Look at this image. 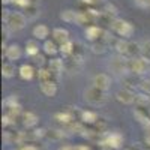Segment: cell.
<instances>
[{"label":"cell","mask_w":150,"mask_h":150,"mask_svg":"<svg viewBox=\"0 0 150 150\" xmlns=\"http://www.w3.org/2000/svg\"><path fill=\"white\" fill-rule=\"evenodd\" d=\"M5 14H3V23H5V26L12 32H20L23 30L24 27L27 26V18L26 15L23 14V12H18V11H3Z\"/></svg>","instance_id":"1"},{"label":"cell","mask_w":150,"mask_h":150,"mask_svg":"<svg viewBox=\"0 0 150 150\" xmlns=\"http://www.w3.org/2000/svg\"><path fill=\"white\" fill-rule=\"evenodd\" d=\"M108 68H110L111 74L116 75V77H128L131 74L129 72V60L125 59L123 56H119V54L110 59Z\"/></svg>","instance_id":"2"},{"label":"cell","mask_w":150,"mask_h":150,"mask_svg":"<svg viewBox=\"0 0 150 150\" xmlns=\"http://www.w3.org/2000/svg\"><path fill=\"white\" fill-rule=\"evenodd\" d=\"M107 92L104 90H99L96 87H89L86 92H84V101L90 105H95V107H99V105H104L107 102Z\"/></svg>","instance_id":"3"},{"label":"cell","mask_w":150,"mask_h":150,"mask_svg":"<svg viewBox=\"0 0 150 150\" xmlns=\"http://www.w3.org/2000/svg\"><path fill=\"white\" fill-rule=\"evenodd\" d=\"M111 30L114 32L116 35H119L122 39H126V38H129L134 33V26L126 20L116 18L114 21L111 23Z\"/></svg>","instance_id":"4"},{"label":"cell","mask_w":150,"mask_h":150,"mask_svg":"<svg viewBox=\"0 0 150 150\" xmlns=\"http://www.w3.org/2000/svg\"><path fill=\"white\" fill-rule=\"evenodd\" d=\"M147 69H149V62L144 60L143 57H137V59L129 60V72H131L132 75L146 74Z\"/></svg>","instance_id":"5"},{"label":"cell","mask_w":150,"mask_h":150,"mask_svg":"<svg viewBox=\"0 0 150 150\" xmlns=\"http://www.w3.org/2000/svg\"><path fill=\"white\" fill-rule=\"evenodd\" d=\"M92 86L96 87L99 90H104L107 92L110 87H111V78L108 74H96L95 77L92 78Z\"/></svg>","instance_id":"6"},{"label":"cell","mask_w":150,"mask_h":150,"mask_svg":"<svg viewBox=\"0 0 150 150\" xmlns=\"http://www.w3.org/2000/svg\"><path fill=\"white\" fill-rule=\"evenodd\" d=\"M135 98H137V95L132 90H128V89H120V90L116 92V99H117L120 104H123V105L134 104L135 102Z\"/></svg>","instance_id":"7"},{"label":"cell","mask_w":150,"mask_h":150,"mask_svg":"<svg viewBox=\"0 0 150 150\" xmlns=\"http://www.w3.org/2000/svg\"><path fill=\"white\" fill-rule=\"evenodd\" d=\"M21 54H23V51H21L20 45H17V44H11L9 47H6V50H3V56L6 57L8 62H12V63L20 60Z\"/></svg>","instance_id":"8"},{"label":"cell","mask_w":150,"mask_h":150,"mask_svg":"<svg viewBox=\"0 0 150 150\" xmlns=\"http://www.w3.org/2000/svg\"><path fill=\"white\" fill-rule=\"evenodd\" d=\"M51 36H53V41H54L56 44H59V47L71 41V39H69V32H68L66 29H63V27H56V29L53 30Z\"/></svg>","instance_id":"9"},{"label":"cell","mask_w":150,"mask_h":150,"mask_svg":"<svg viewBox=\"0 0 150 150\" xmlns=\"http://www.w3.org/2000/svg\"><path fill=\"white\" fill-rule=\"evenodd\" d=\"M32 35L38 41H47V38L50 35V29H48L47 24H36L32 30Z\"/></svg>","instance_id":"10"},{"label":"cell","mask_w":150,"mask_h":150,"mask_svg":"<svg viewBox=\"0 0 150 150\" xmlns=\"http://www.w3.org/2000/svg\"><path fill=\"white\" fill-rule=\"evenodd\" d=\"M102 35H104V30L99 26H95V24H92V26H89L86 29V36H87V39H89L90 42L99 41L102 38Z\"/></svg>","instance_id":"11"},{"label":"cell","mask_w":150,"mask_h":150,"mask_svg":"<svg viewBox=\"0 0 150 150\" xmlns=\"http://www.w3.org/2000/svg\"><path fill=\"white\" fill-rule=\"evenodd\" d=\"M48 69L51 71L56 75V78L59 80L60 78V74L63 72V69H65V62L62 60V59H53V60H50Z\"/></svg>","instance_id":"12"},{"label":"cell","mask_w":150,"mask_h":150,"mask_svg":"<svg viewBox=\"0 0 150 150\" xmlns=\"http://www.w3.org/2000/svg\"><path fill=\"white\" fill-rule=\"evenodd\" d=\"M41 92L47 98H54L57 93V84L56 81H48V83H41Z\"/></svg>","instance_id":"13"},{"label":"cell","mask_w":150,"mask_h":150,"mask_svg":"<svg viewBox=\"0 0 150 150\" xmlns=\"http://www.w3.org/2000/svg\"><path fill=\"white\" fill-rule=\"evenodd\" d=\"M35 72L36 71H35V68L32 65H21L20 69H18L20 78L21 80H26V81H29V80H32L35 77Z\"/></svg>","instance_id":"14"},{"label":"cell","mask_w":150,"mask_h":150,"mask_svg":"<svg viewBox=\"0 0 150 150\" xmlns=\"http://www.w3.org/2000/svg\"><path fill=\"white\" fill-rule=\"evenodd\" d=\"M36 75H38V78H39V81H41V83L57 81L56 75H54L51 71H50V69H45V68H39V69H38V72H36Z\"/></svg>","instance_id":"15"},{"label":"cell","mask_w":150,"mask_h":150,"mask_svg":"<svg viewBox=\"0 0 150 150\" xmlns=\"http://www.w3.org/2000/svg\"><path fill=\"white\" fill-rule=\"evenodd\" d=\"M38 116L35 114V112L32 111H26V112H23V123H24V126L26 128H33L36 126V123H38Z\"/></svg>","instance_id":"16"},{"label":"cell","mask_w":150,"mask_h":150,"mask_svg":"<svg viewBox=\"0 0 150 150\" xmlns=\"http://www.w3.org/2000/svg\"><path fill=\"white\" fill-rule=\"evenodd\" d=\"M42 48H44V53H45L47 56H56V54L60 51V48L57 47V44H56L54 41H51V39H47V41L44 42Z\"/></svg>","instance_id":"17"},{"label":"cell","mask_w":150,"mask_h":150,"mask_svg":"<svg viewBox=\"0 0 150 150\" xmlns=\"http://www.w3.org/2000/svg\"><path fill=\"white\" fill-rule=\"evenodd\" d=\"M39 14H41V11H39V6L36 3H32L29 8L24 9V15H26L27 20H36L39 17Z\"/></svg>","instance_id":"18"},{"label":"cell","mask_w":150,"mask_h":150,"mask_svg":"<svg viewBox=\"0 0 150 150\" xmlns=\"http://www.w3.org/2000/svg\"><path fill=\"white\" fill-rule=\"evenodd\" d=\"M17 69H15V65L12 62H5L3 66H2V75L3 78H12L15 75Z\"/></svg>","instance_id":"19"},{"label":"cell","mask_w":150,"mask_h":150,"mask_svg":"<svg viewBox=\"0 0 150 150\" xmlns=\"http://www.w3.org/2000/svg\"><path fill=\"white\" fill-rule=\"evenodd\" d=\"M77 15H78V11H71V9H66L60 14V18L66 21V23H75L77 24Z\"/></svg>","instance_id":"20"},{"label":"cell","mask_w":150,"mask_h":150,"mask_svg":"<svg viewBox=\"0 0 150 150\" xmlns=\"http://www.w3.org/2000/svg\"><path fill=\"white\" fill-rule=\"evenodd\" d=\"M128 45H129V41L126 39H119L116 42V51L119 56H123L126 59V53H128Z\"/></svg>","instance_id":"21"},{"label":"cell","mask_w":150,"mask_h":150,"mask_svg":"<svg viewBox=\"0 0 150 150\" xmlns=\"http://www.w3.org/2000/svg\"><path fill=\"white\" fill-rule=\"evenodd\" d=\"M26 54L29 57H35L36 54H39V45L36 41H27L26 44Z\"/></svg>","instance_id":"22"},{"label":"cell","mask_w":150,"mask_h":150,"mask_svg":"<svg viewBox=\"0 0 150 150\" xmlns=\"http://www.w3.org/2000/svg\"><path fill=\"white\" fill-rule=\"evenodd\" d=\"M74 45H75V42H72V41H69V42H66L63 45H60L59 47L60 48V53L63 54L66 59H69L72 56V53H74Z\"/></svg>","instance_id":"23"},{"label":"cell","mask_w":150,"mask_h":150,"mask_svg":"<svg viewBox=\"0 0 150 150\" xmlns=\"http://www.w3.org/2000/svg\"><path fill=\"white\" fill-rule=\"evenodd\" d=\"M141 57L150 63V39L141 42Z\"/></svg>","instance_id":"24"},{"label":"cell","mask_w":150,"mask_h":150,"mask_svg":"<svg viewBox=\"0 0 150 150\" xmlns=\"http://www.w3.org/2000/svg\"><path fill=\"white\" fill-rule=\"evenodd\" d=\"M149 102H150V98H149V95H146V93L137 95V98H135V104L138 105L140 108H141V107H147Z\"/></svg>","instance_id":"25"},{"label":"cell","mask_w":150,"mask_h":150,"mask_svg":"<svg viewBox=\"0 0 150 150\" xmlns=\"http://www.w3.org/2000/svg\"><path fill=\"white\" fill-rule=\"evenodd\" d=\"M81 119L83 122H87V123H93L98 120V114L93 111H83V114H81Z\"/></svg>","instance_id":"26"},{"label":"cell","mask_w":150,"mask_h":150,"mask_svg":"<svg viewBox=\"0 0 150 150\" xmlns=\"http://www.w3.org/2000/svg\"><path fill=\"white\" fill-rule=\"evenodd\" d=\"M138 87L143 90V93L150 95V80H143V81L138 84Z\"/></svg>","instance_id":"27"},{"label":"cell","mask_w":150,"mask_h":150,"mask_svg":"<svg viewBox=\"0 0 150 150\" xmlns=\"http://www.w3.org/2000/svg\"><path fill=\"white\" fill-rule=\"evenodd\" d=\"M12 3L17 5V6H20V8H23V9H26V8H29L33 2H30V0H12Z\"/></svg>","instance_id":"28"},{"label":"cell","mask_w":150,"mask_h":150,"mask_svg":"<svg viewBox=\"0 0 150 150\" xmlns=\"http://www.w3.org/2000/svg\"><path fill=\"white\" fill-rule=\"evenodd\" d=\"M32 60H33V63L39 65V66H42V65H44V57H42L41 54H36L35 57H32Z\"/></svg>","instance_id":"29"},{"label":"cell","mask_w":150,"mask_h":150,"mask_svg":"<svg viewBox=\"0 0 150 150\" xmlns=\"http://www.w3.org/2000/svg\"><path fill=\"white\" fill-rule=\"evenodd\" d=\"M21 150H38L35 146H30V144H27V146H24V147H21Z\"/></svg>","instance_id":"30"},{"label":"cell","mask_w":150,"mask_h":150,"mask_svg":"<svg viewBox=\"0 0 150 150\" xmlns=\"http://www.w3.org/2000/svg\"><path fill=\"white\" fill-rule=\"evenodd\" d=\"M60 150H75L74 147H71V146H65V147H62Z\"/></svg>","instance_id":"31"},{"label":"cell","mask_w":150,"mask_h":150,"mask_svg":"<svg viewBox=\"0 0 150 150\" xmlns=\"http://www.w3.org/2000/svg\"><path fill=\"white\" fill-rule=\"evenodd\" d=\"M75 150H89V149L84 147V146H78V147H75Z\"/></svg>","instance_id":"32"},{"label":"cell","mask_w":150,"mask_h":150,"mask_svg":"<svg viewBox=\"0 0 150 150\" xmlns=\"http://www.w3.org/2000/svg\"><path fill=\"white\" fill-rule=\"evenodd\" d=\"M83 2H84V3H95L96 0H83Z\"/></svg>","instance_id":"33"},{"label":"cell","mask_w":150,"mask_h":150,"mask_svg":"<svg viewBox=\"0 0 150 150\" xmlns=\"http://www.w3.org/2000/svg\"><path fill=\"white\" fill-rule=\"evenodd\" d=\"M149 3H150V0H149Z\"/></svg>","instance_id":"34"}]
</instances>
